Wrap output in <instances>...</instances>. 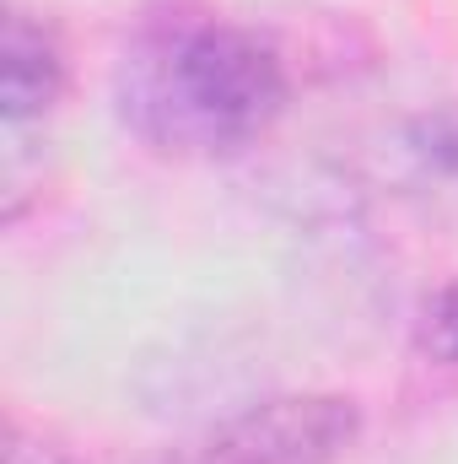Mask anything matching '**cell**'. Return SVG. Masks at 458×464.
Segmentation results:
<instances>
[{
	"label": "cell",
	"mask_w": 458,
	"mask_h": 464,
	"mask_svg": "<svg viewBox=\"0 0 458 464\" xmlns=\"http://www.w3.org/2000/svg\"><path fill=\"white\" fill-rule=\"evenodd\" d=\"M65 92V49L54 38V27L33 11H11L5 16V38H0V109L5 124L22 130L27 119H43Z\"/></svg>",
	"instance_id": "3"
},
{
	"label": "cell",
	"mask_w": 458,
	"mask_h": 464,
	"mask_svg": "<svg viewBox=\"0 0 458 464\" xmlns=\"http://www.w3.org/2000/svg\"><path fill=\"white\" fill-rule=\"evenodd\" d=\"M286 60L243 22L167 11L119 54V119L167 157H232L286 109Z\"/></svg>",
	"instance_id": "1"
},
{
	"label": "cell",
	"mask_w": 458,
	"mask_h": 464,
	"mask_svg": "<svg viewBox=\"0 0 458 464\" xmlns=\"http://www.w3.org/2000/svg\"><path fill=\"white\" fill-rule=\"evenodd\" d=\"M415 346L426 351L432 362L458 367V281L437 286L421 308V324H415Z\"/></svg>",
	"instance_id": "5"
},
{
	"label": "cell",
	"mask_w": 458,
	"mask_h": 464,
	"mask_svg": "<svg viewBox=\"0 0 458 464\" xmlns=\"http://www.w3.org/2000/svg\"><path fill=\"white\" fill-rule=\"evenodd\" d=\"M361 438V411L345 394H275L216 427L189 464H335Z\"/></svg>",
	"instance_id": "2"
},
{
	"label": "cell",
	"mask_w": 458,
	"mask_h": 464,
	"mask_svg": "<svg viewBox=\"0 0 458 464\" xmlns=\"http://www.w3.org/2000/svg\"><path fill=\"white\" fill-rule=\"evenodd\" d=\"M410 151H415L432 173L458 179V98L426 109V114L410 124Z\"/></svg>",
	"instance_id": "4"
},
{
	"label": "cell",
	"mask_w": 458,
	"mask_h": 464,
	"mask_svg": "<svg viewBox=\"0 0 458 464\" xmlns=\"http://www.w3.org/2000/svg\"><path fill=\"white\" fill-rule=\"evenodd\" d=\"M5 464H76L65 443L43 438V432H22L11 427V449H5Z\"/></svg>",
	"instance_id": "6"
}]
</instances>
